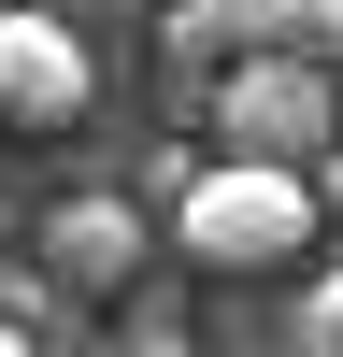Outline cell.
<instances>
[{
  "instance_id": "cell-4",
  "label": "cell",
  "mask_w": 343,
  "mask_h": 357,
  "mask_svg": "<svg viewBox=\"0 0 343 357\" xmlns=\"http://www.w3.org/2000/svg\"><path fill=\"white\" fill-rule=\"evenodd\" d=\"M129 272H143V215H129L114 186H72V200L43 215V286H57V301H114Z\"/></svg>"
},
{
  "instance_id": "cell-2",
  "label": "cell",
  "mask_w": 343,
  "mask_h": 357,
  "mask_svg": "<svg viewBox=\"0 0 343 357\" xmlns=\"http://www.w3.org/2000/svg\"><path fill=\"white\" fill-rule=\"evenodd\" d=\"M200 100H215V158H286V172H314V143L343 129V86L314 72V57H286V43L229 57Z\"/></svg>"
},
{
  "instance_id": "cell-1",
  "label": "cell",
  "mask_w": 343,
  "mask_h": 357,
  "mask_svg": "<svg viewBox=\"0 0 343 357\" xmlns=\"http://www.w3.org/2000/svg\"><path fill=\"white\" fill-rule=\"evenodd\" d=\"M314 229H329V200L286 158H200V172H172V243L200 272H300Z\"/></svg>"
},
{
  "instance_id": "cell-3",
  "label": "cell",
  "mask_w": 343,
  "mask_h": 357,
  "mask_svg": "<svg viewBox=\"0 0 343 357\" xmlns=\"http://www.w3.org/2000/svg\"><path fill=\"white\" fill-rule=\"evenodd\" d=\"M100 100V57L57 0H0V129H72Z\"/></svg>"
},
{
  "instance_id": "cell-6",
  "label": "cell",
  "mask_w": 343,
  "mask_h": 357,
  "mask_svg": "<svg viewBox=\"0 0 343 357\" xmlns=\"http://www.w3.org/2000/svg\"><path fill=\"white\" fill-rule=\"evenodd\" d=\"M286 343H314V357H343V272H314L300 301H286Z\"/></svg>"
},
{
  "instance_id": "cell-5",
  "label": "cell",
  "mask_w": 343,
  "mask_h": 357,
  "mask_svg": "<svg viewBox=\"0 0 343 357\" xmlns=\"http://www.w3.org/2000/svg\"><path fill=\"white\" fill-rule=\"evenodd\" d=\"M158 57H172V86L200 100V86L229 72V15H215V0H172V15H158Z\"/></svg>"
}]
</instances>
